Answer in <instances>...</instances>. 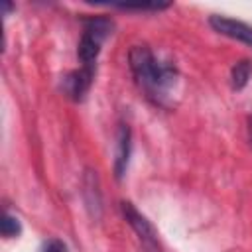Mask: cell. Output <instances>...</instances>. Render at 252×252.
<instances>
[{
	"label": "cell",
	"mask_w": 252,
	"mask_h": 252,
	"mask_svg": "<svg viewBox=\"0 0 252 252\" xmlns=\"http://www.w3.org/2000/svg\"><path fill=\"white\" fill-rule=\"evenodd\" d=\"M128 65L140 91L159 106L167 104V96L177 83V69L169 61H159L148 45H134L128 53Z\"/></svg>",
	"instance_id": "6da1fadb"
},
{
	"label": "cell",
	"mask_w": 252,
	"mask_h": 252,
	"mask_svg": "<svg viewBox=\"0 0 252 252\" xmlns=\"http://www.w3.org/2000/svg\"><path fill=\"white\" fill-rule=\"evenodd\" d=\"M81 24H83V32L77 43V59L83 69L96 71V61H98L102 43L114 32V20L106 14H96V16L81 18Z\"/></svg>",
	"instance_id": "7a4b0ae2"
},
{
	"label": "cell",
	"mask_w": 252,
	"mask_h": 252,
	"mask_svg": "<svg viewBox=\"0 0 252 252\" xmlns=\"http://www.w3.org/2000/svg\"><path fill=\"white\" fill-rule=\"evenodd\" d=\"M120 213L124 220L130 224V228L136 232L138 240L148 252H159V238L154 228V224L130 203V201H120Z\"/></svg>",
	"instance_id": "3957f363"
},
{
	"label": "cell",
	"mask_w": 252,
	"mask_h": 252,
	"mask_svg": "<svg viewBox=\"0 0 252 252\" xmlns=\"http://www.w3.org/2000/svg\"><path fill=\"white\" fill-rule=\"evenodd\" d=\"M209 26L220 35L236 39V41H242V43L252 47V26L250 24H244V22L228 18V16L213 14V16H209Z\"/></svg>",
	"instance_id": "277c9868"
},
{
	"label": "cell",
	"mask_w": 252,
	"mask_h": 252,
	"mask_svg": "<svg viewBox=\"0 0 252 252\" xmlns=\"http://www.w3.org/2000/svg\"><path fill=\"white\" fill-rule=\"evenodd\" d=\"M94 73L96 71H89V69H75L71 73H67L61 81V89L63 93L73 100V102H81L85 100V96L89 94L91 87H93V81H94Z\"/></svg>",
	"instance_id": "5b68a950"
},
{
	"label": "cell",
	"mask_w": 252,
	"mask_h": 252,
	"mask_svg": "<svg viewBox=\"0 0 252 252\" xmlns=\"http://www.w3.org/2000/svg\"><path fill=\"white\" fill-rule=\"evenodd\" d=\"M130 156H132V130L126 122H120L116 132V154H114V177L118 181L126 175Z\"/></svg>",
	"instance_id": "8992f818"
},
{
	"label": "cell",
	"mask_w": 252,
	"mask_h": 252,
	"mask_svg": "<svg viewBox=\"0 0 252 252\" xmlns=\"http://www.w3.org/2000/svg\"><path fill=\"white\" fill-rule=\"evenodd\" d=\"M83 201L89 215L98 220L102 217V191L98 183V175L93 169H87L83 175Z\"/></svg>",
	"instance_id": "52a82bcc"
},
{
	"label": "cell",
	"mask_w": 252,
	"mask_h": 252,
	"mask_svg": "<svg viewBox=\"0 0 252 252\" xmlns=\"http://www.w3.org/2000/svg\"><path fill=\"white\" fill-rule=\"evenodd\" d=\"M252 77V61L250 59H238L230 67V89L232 91H242Z\"/></svg>",
	"instance_id": "ba28073f"
},
{
	"label": "cell",
	"mask_w": 252,
	"mask_h": 252,
	"mask_svg": "<svg viewBox=\"0 0 252 252\" xmlns=\"http://www.w3.org/2000/svg\"><path fill=\"white\" fill-rule=\"evenodd\" d=\"M20 232H22V222H20V219H18L16 215L4 211L2 220H0V234H2L4 238H16V236H20Z\"/></svg>",
	"instance_id": "9c48e42d"
},
{
	"label": "cell",
	"mask_w": 252,
	"mask_h": 252,
	"mask_svg": "<svg viewBox=\"0 0 252 252\" xmlns=\"http://www.w3.org/2000/svg\"><path fill=\"white\" fill-rule=\"evenodd\" d=\"M171 4L169 2H146V4H112V8H118L122 12H138V14H144V12H161V10H167Z\"/></svg>",
	"instance_id": "30bf717a"
},
{
	"label": "cell",
	"mask_w": 252,
	"mask_h": 252,
	"mask_svg": "<svg viewBox=\"0 0 252 252\" xmlns=\"http://www.w3.org/2000/svg\"><path fill=\"white\" fill-rule=\"evenodd\" d=\"M41 252H67V246L63 240L59 238H49L43 246H41Z\"/></svg>",
	"instance_id": "8fae6325"
},
{
	"label": "cell",
	"mask_w": 252,
	"mask_h": 252,
	"mask_svg": "<svg viewBox=\"0 0 252 252\" xmlns=\"http://www.w3.org/2000/svg\"><path fill=\"white\" fill-rule=\"evenodd\" d=\"M246 132H248V142H250V146H252V114H250L248 120H246Z\"/></svg>",
	"instance_id": "7c38bea8"
},
{
	"label": "cell",
	"mask_w": 252,
	"mask_h": 252,
	"mask_svg": "<svg viewBox=\"0 0 252 252\" xmlns=\"http://www.w3.org/2000/svg\"><path fill=\"white\" fill-rule=\"evenodd\" d=\"M14 8H16L14 4H10V2H2V10H4V16H8V14H10Z\"/></svg>",
	"instance_id": "4fadbf2b"
}]
</instances>
